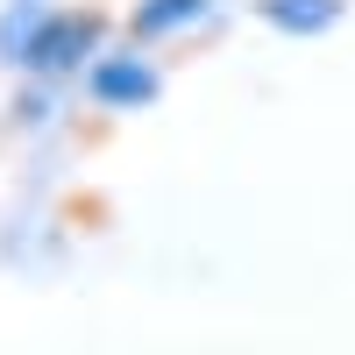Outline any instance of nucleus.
Masks as SVG:
<instances>
[{
  "label": "nucleus",
  "mask_w": 355,
  "mask_h": 355,
  "mask_svg": "<svg viewBox=\"0 0 355 355\" xmlns=\"http://www.w3.org/2000/svg\"><path fill=\"white\" fill-rule=\"evenodd\" d=\"M85 50H93V21H50V28L28 36V64L57 71V64H71V57H85Z\"/></svg>",
  "instance_id": "obj_1"
},
{
  "label": "nucleus",
  "mask_w": 355,
  "mask_h": 355,
  "mask_svg": "<svg viewBox=\"0 0 355 355\" xmlns=\"http://www.w3.org/2000/svg\"><path fill=\"white\" fill-rule=\"evenodd\" d=\"M150 64H142V57H135V64H107V71H93V93L100 100H142V93H150Z\"/></svg>",
  "instance_id": "obj_2"
},
{
  "label": "nucleus",
  "mask_w": 355,
  "mask_h": 355,
  "mask_svg": "<svg viewBox=\"0 0 355 355\" xmlns=\"http://www.w3.org/2000/svg\"><path fill=\"white\" fill-rule=\"evenodd\" d=\"M206 8V0H150V8L135 15V36H164V28H178V21H192Z\"/></svg>",
  "instance_id": "obj_3"
},
{
  "label": "nucleus",
  "mask_w": 355,
  "mask_h": 355,
  "mask_svg": "<svg viewBox=\"0 0 355 355\" xmlns=\"http://www.w3.org/2000/svg\"><path fill=\"white\" fill-rule=\"evenodd\" d=\"M270 21L277 28H327L334 21V0H270Z\"/></svg>",
  "instance_id": "obj_4"
}]
</instances>
